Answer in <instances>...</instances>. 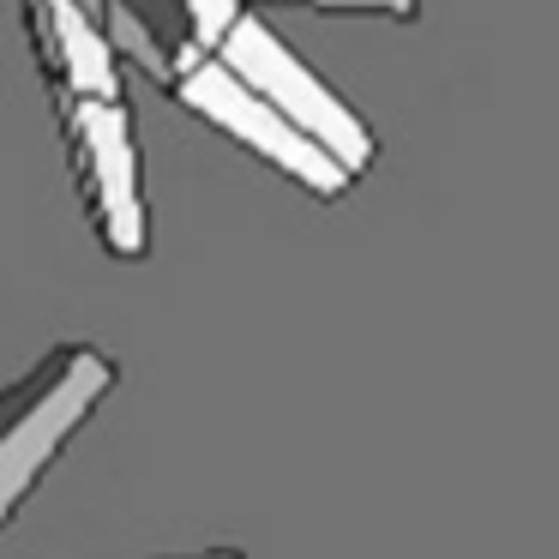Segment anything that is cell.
<instances>
[{"instance_id": "1", "label": "cell", "mask_w": 559, "mask_h": 559, "mask_svg": "<svg viewBox=\"0 0 559 559\" xmlns=\"http://www.w3.org/2000/svg\"><path fill=\"white\" fill-rule=\"evenodd\" d=\"M175 97H181L199 121L217 127L223 139L247 145L259 163H271V169L289 175L295 187H307L313 199H343L355 187V169L337 151L319 145L289 109H277L253 79H241L223 55L199 49L193 37L175 49Z\"/></svg>"}, {"instance_id": "2", "label": "cell", "mask_w": 559, "mask_h": 559, "mask_svg": "<svg viewBox=\"0 0 559 559\" xmlns=\"http://www.w3.org/2000/svg\"><path fill=\"white\" fill-rule=\"evenodd\" d=\"M115 385V361L91 343H67L37 367V379L13 385V415L0 433V523L25 506V493L37 487V475L61 457V445L79 433V421L91 415V403Z\"/></svg>"}, {"instance_id": "3", "label": "cell", "mask_w": 559, "mask_h": 559, "mask_svg": "<svg viewBox=\"0 0 559 559\" xmlns=\"http://www.w3.org/2000/svg\"><path fill=\"white\" fill-rule=\"evenodd\" d=\"M55 97H61L67 139H73L85 205L103 247L115 259H139L151 247V229H145V193H139L133 115H127L121 97H79V91H55Z\"/></svg>"}, {"instance_id": "4", "label": "cell", "mask_w": 559, "mask_h": 559, "mask_svg": "<svg viewBox=\"0 0 559 559\" xmlns=\"http://www.w3.org/2000/svg\"><path fill=\"white\" fill-rule=\"evenodd\" d=\"M223 61L235 67L241 79H253L259 91H265L277 109H289L295 121L307 127V133L319 139V145H331L343 163H349L355 175L373 169L379 145H373V127L361 121V115L349 109V103L337 97V91L325 85V79L313 73V67L301 61V55L283 43V31H271L259 13H241L229 31V43H223Z\"/></svg>"}, {"instance_id": "5", "label": "cell", "mask_w": 559, "mask_h": 559, "mask_svg": "<svg viewBox=\"0 0 559 559\" xmlns=\"http://www.w3.org/2000/svg\"><path fill=\"white\" fill-rule=\"evenodd\" d=\"M31 31H37V55L55 73V91H79V97H121V49H115L109 25L85 0H25Z\"/></svg>"}, {"instance_id": "6", "label": "cell", "mask_w": 559, "mask_h": 559, "mask_svg": "<svg viewBox=\"0 0 559 559\" xmlns=\"http://www.w3.org/2000/svg\"><path fill=\"white\" fill-rule=\"evenodd\" d=\"M103 25H109L115 49L127 55L133 67H145V79H157L163 91H175V55L157 49V31L145 25V19L127 7V0H109V13H103Z\"/></svg>"}, {"instance_id": "7", "label": "cell", "mask_w": 559, "mask_h": 559, "mask_svg": "<svg viewBox=\"0 0 559 559\" xmlns=\"http://www.w3.org/2000/svg\"><path fill=\"white\" fill-rule=\"evenodd\" d=\"M181 13H187V37L199 43V49L223 55V43H229L235 19L247 13L241 0H181Z\"/></svg>"}, {"instance_id": "8", "label": "cell", "mask_w": 559, "mask_h": 559, "mask_svg": "<svg viewBox=\"0 0 559 559\" xmlns=\"http://www.w3.org/2000/svg\"><path fill=\"white\" fill-rule=\"evenodd\" d=\"M295 7H325V13H385V19H415L421 0H295Z\"/></svg>"}]
</instances>
